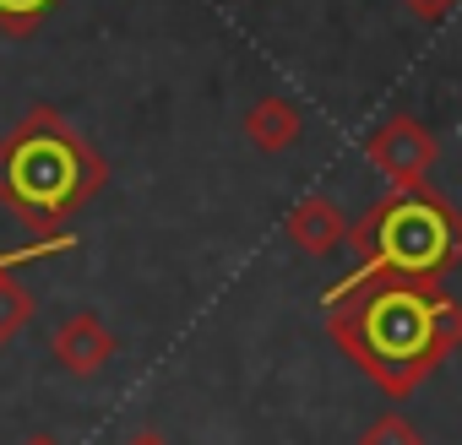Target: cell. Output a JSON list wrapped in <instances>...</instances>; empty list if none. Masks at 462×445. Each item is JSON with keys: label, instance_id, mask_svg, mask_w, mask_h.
<instances>
[{"label": "cell", "instance_id": "6da1fadb", "mask_svg": "<svg viewBox=\"0 0 462 445\" xmlns=\"http://www.w3.org/2000/svg\"><path fill=\"white\" fill-rule=\"evenodd\" d=\"M327 326L332 342L392 402L413 396L462 348V304L435 277H348L327 288Z\"/></svg>", "mask_w": 462, "mask_h": 445}, {"label": "cell", "instance_id": "7a4b0ae2", "mask_svg": "<svg viewBox=\"0 0 462 445\" xmlns=\"http://www.w3.org/2000/svg\"><path fill=\"white\" fill-rule=\"evenodd\" d=\"M109 163L50 104H33L0 136V206L39 240L71 234V217L104 190Z\"/></svg>", "mask_w": 462, "mask_h": 445}, {"label": "cell", "instance_id": "3957f363", "mask_svg": "<svg viewBox=\"0 0 462 445\" xmlns=\"http://www.w3.org/2000/svg\"><path fill=\"white\" fill-rule=\"evenodd\" d=\"M354 272L348 277H370V272H397V277H446L462 267V212L424 190H392L386 201H375L354 229ZM343 277V283H348Z\"/></svg>", "mask_w": 462, "mask_h": 445}, {"label": "cell", "instance_id": "277c9868", "mask_svg": "<svg viewBox=\"0 0 462 445\" xmlns=\"http://www.w3.org/2000/svg\"><path fill=\"white\" fill-rule=\"evenodd\" d=\"M370 168L392 185V190H424L430 168H435V136L413 120V114H392L370 131L365 141Z\"/></svg>", "mask_w": 462, "mask_h": 445}, {"label": "cell", "instance_id": "5b68a950", "mask_svg": "<svg viewBox=\"0 0 462 445\" xmlns=\"http://www.w3.org/2000/svg\"><path fill=\"white\" fill-rule=\"evenodd\" d=\"M50 353H55V364L66 369V375H98L115 353H120V337L93 315V310H77V315H66L60 326H55V337H50Z\"/></svg>", "mask_w": 462, "mask_h": 445}, {"label": "cell", "instance_id": "8992f818", "mask_svg": "<svg viewBox=\"0 0 462 445\" xmlns=\"http://www.w3.org/2000/svg\"><path fill=\"white\" fill-rule=\"evenodd\" d=\"M55 250H71V234L39 240V245H28V250H0V348H6V342L33 321V294L23 288L17 261H39V256H55Z\"/></svg>", "mask_w": 462, "mask_h": 445}, {"label": "cell", "instance_id": "52a82bcc", "mask_svg": "<svg viewBox=\"0 0 462 445\" xmlns=\"http://www.w3.org/2000/svg\"><path fill=\"white\" fill-rule=\"evenodd\" d=\"M289 245L305 250V256H332L343 240H348V217L332 195H300L294 212H289Z\"/></svg>", "mask_w": 462, "mask_h": 445}, {"label": "cell", "instance_id": "ba28073f", "mask_svg": "<svg viewBox=\"0 0 462 445\" xmlns=\"http://www.w3.org/2000/svg\"><path fill=\"white\" fill-rule=\"evenodd\" d=\"M300 131H305V114L278 93H267L245 109V136H251L256 152H289L300 141Z\"/></svg>", "mask_w": 462, "mask_h": 445}, {"label": "cell", "instance_id": "9c48e42d", "mask_svg": "<svg viewBox=\"0 0 462 445\" xmlns=\"http://www.w3.org/2000/svg\"><path fill=\"white\" fill-rule=\"evenodd\" d=\"M50 6H55V0H0V28L23 39V33H33L50 17Z\"/></svg>", "mask_w": 462, "mask_h": 445}, {"label": "cell", "instance_id": "30bf717a", "mask_svg": "<svg viewBox=\"0 0 462 445\" xmlns=\"http://www.w3.org/2000/svg\"><path fill=\"white\" fill-rule=\"evenodd\" d=\"M359 445H424V440H419V429H413L402 413H381V418L359 434Z\"/></svg>", "mask_w": 462, "mask_h": 445}, {"label": "cell", "instance_id": "8fae6325", "mask_svg": "<svg viewBox=\"0 0 462 445\" xmlns=\"http://www.w3.org/2000/svg\"><path fill=\"white\" fill-rule=\"evenodd\" d=\"M402 6H408L419 23H446V17L462 6V0H402Z\"/></svg>", "mask_w": 462, "mask_h": 445}, {"label": "cell", "instance_id": "7c38bea8", "mask_svg": "<svg viewBox=\"0 0 462 445\" xmlns=\"http://www.w3.org/2000/svg\"><path fill=\"white\" fill-rule=\"evenodd\" d=\"M125 445H169V440H163V434H158V429H142V434H131V440H125Z\"/></svg>", "mask_w": 462, "mask_h": 445}, {"label": "cell", "instance_id": "4fadbf2b", "mask_svg": "<svg viewBox=\"0 0 462 445\" xmlns=\"http://www.w3.org/2000/svg\"><path fill=\"white\" fill-rule=\"evenodd\" d=\"M23 445H60L55 434H33V440H23Z\"/></svg>", "mask_w": 462, "mask_h": 445}]
</instances>
